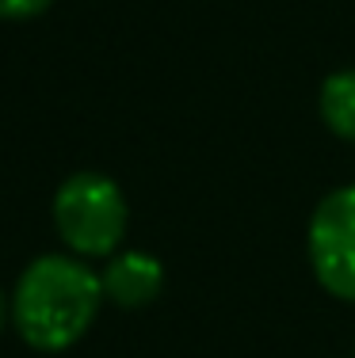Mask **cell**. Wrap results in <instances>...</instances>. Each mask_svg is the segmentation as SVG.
<instances>
[{"instance_id":"1","label":"cell","mask_w":355,"mask_h":358,"mask_svg":"<svg viewBox=\"0 0 355 358\" xmlns=\"http://www.w3.org/2000/svg\"><path fill=\"white\" fill-rule=\"evenodd\" d=\"M104 282L73 255H39L15 282L12 317L35 351H65L92 328Z\"/></svg>"},{"instance_id":"2","label":"cell","mask_w":355,"mask_h":358,"mask_svg":"<svg viewBox=\"0 0 355 358\" xmlns=\"http://www.w3.org/2000/svg\"><path fill=\"white\" fill-rule=\"evenodd\" d=\"M126 199L99 172L69 176L54 194L57 236L77 255H111L126 236Z\"/></svg>"},{"instance_id":"3","label":"cell","mask_w":355,"mask_h":358,"mask_svg":"<svg viewBox=\"0 0 355 358\" xmlns=\"http://www.w3.org/2000/svg\"><path fill=\"white\" fill-rule=\"evenodd\" d=\"M309 263L328 294L340 301H355V183L333 191L314 210Z\"/></svg>"},{"instance_id":"4","label":"cell","mask_w":355,"mask_h":358,"mask_svg":"<svg viewBox=\"0 0 355 358\" xmlns=\"http://www.w3.org/2000/svg\"><path fill=\"white\" fill-rule=\"evenodd\" d=\"M99 282H104V297H111L123 309H138L165 289V267L149 252H123L104 267Z\"/></svg>"},{"instance_id":"5","label":"cell","mask_w":355,"mask_h":358,"mask_svg":"<svg viewBox=\"0 0 355 358\" xmlns=\"http://www.w3.org/2000/svg\"><path fill=\"white\" fill-rule=\"evenodd\" d=\"M321 118L336 138L355 145V69H340L321 84Z\"/></svg>"},{"instance_id":"6","label":"cell","mask_w":355,"mask_h":358,"mask_svg":"<svg viewBox=\"0 0 355 358\" xmlns=\"http://www.w3.org/2000/svg\"><path fill=\"white\" fill-rule=\"evenodd\" d=\"M54 0H0V20H35Z\"/></svg>"},{"instance_id":"7","label":"cell","mask_w":355,"mask_h":358,"mask_svg":"<svg viewBox=\"0 0 355 358\" xmlns=\"http://www.w3.org/2000/svg\"><path fill=\"white\" fill-rule=\"evenodd\" d=\"M0 328H4V297H0Z\"/></svg>"}]
</instances>
